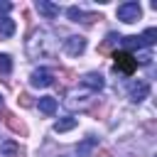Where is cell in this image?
I'll return each mask as SVG.
<instances>
[{
  "mask_svg": "<svg viewBox=\"0 0 157 157\" xmlns=\"http://www.w3.org/2000/svg\"><path fill=\"white\" fill-rule=\"evenodd\" d=\"M56 52V39L52 32L39 29L32 34V39H27V54L32 59H44V56H54Z\"/></svg>",
  "mask_w": 157,
  "mask_h": 157,
  "instance_id": "obj_1",
  "label": "cell"
},
{
  "mask_svg": "<svg viewBox=\"0 0 157 157\" xmlns=\"http://www.w3.org/2000/svg\"><path fill=\"white\" fill-rule=\"evenodd\" d=\"M140 15H142V7L137 2H123V5H118V20H123L128 25L130 22H137Z\"/></svg>",
  "mask_w": 157,
  "mask_h": 157,
  "instance_id": "obj_2",
  "label": "cell"
},
{
  "mask_svg": "<svg viewBox=\"0 0 157 157\" xmlns=\"http://www.w3.org/2000/svg\"><path fill=\"white\" fill-rule=\"evenodd\" d=\"M113 59H115V71L132 74V71L137 69V61H135V56H132L130 52H115Z\"/></svg>",
  "mask_w": 157,
  "mask_h": 157,
  "instance_id": "obj_3",
  "label": "cell"
},
{
  "mask_svg": "<svg viewBox=\"0 0 157 157\" xmlns=\"http://www.w3.org/2000/svg\"><path fill=\"white\" fill-rule=\"evenodd\" d=\"M29 83H32V86H37V88H47V86H52V83H54V74H52L49 69H37V71H32Z\"/></svg>",
  "mask_w": 157,
  "mask_h": 157,
  "instance_id": "obj_4",
  "label": "cell"
},
{
  "mask_svg": "<svg viewBox=\"0 0 157 157\" xmlns=\"http://www.w3.org/2000/svg\"><path fill=\"white\" fill-rule=\"evenodd\" d=\"M83 49H86V39L81 34H74V37H69L64 42V52L69 56H78V54H83Z\"/></svg>",
  "mask_w": 157,
  "mask_h": 157,
  "instance_id": "obj_5",
  "label": "cell"
},
{
  "mask_svg": "<svg viewBox=\"0 0 157 157\" xmlns=\"http://www.w3.org/2000/svg\"><path fill=\"white\" fill-rule=\"evenodd\" d=\"M147 96H150V83H147V81L137 78V81L130 83V98H132L135 103H140V101L147 98Z\"/></svg>",
  "mask_w": 157,
  "mask_h": 157,
  "instance_id": "obj_6",
  "label": "cell"
},
{
  "mask_svg": "<svg viewBox=\"0 0 157 157\" xmlns=\"http://www.w3.org/2000/svg\"><path fill=\"white\" fill-rule=\"evenodd\" d=\"M66 15H69V20H71V22H93V20H103L101 15L83 12L81 7H69V10H66Z\"/></svg>",
  "mask_w": 157,
  "mask_h": 157,
  "instance_id": "obj_7",
  "label": "cell"
},
{
  "mask_svg": "<svg viewBox=\"0 0 157 157\" xmlns=\"http://www.w3.org/2000/svg\"><path fill=\"white\" fill-rule=\"evenodd\" d=\"M37 12L39 15H44L47 20H54L56 15H59V5H54V2H47V0H37Z\"/></svg>",
  "mask_w": 157,
  "mask_h": 157,
  "instance_id": "obj_8",
  "label": "cell"
},
{
  "mask_svg": "<svg viewBox=\"0 0 157 157\" xmlns=\"http://www.w3.org/2000/svg\"><path fill=\"white\" fill-rule=\"evenodd\" d=\"M5 125H7L12 132H17V135H27V125H25L17 115H12V113H5Z\"/></svg>",
  "mask_w": 157,
  "mask_h": 157,
  "instance_id": "obj_9",
  "label": "cell"
},
{
  "mask_svg": "<svg viewBox=\"0 0 157 157\" xmlns=\"http://www.w3.org/2000/svg\"><path fill=\"white\" fill-rule=\"evenodd\" d=\"M81 83H83L86 88H91V91H101V88H103V76L96 74V71H91V74H86V76L81 78Z\"/></svg>",
  "mask_w": 157,
  "mask_h": 157,
  "instance_id": "obj_10",
  "label": "cell"
},
{
  "mask_svg": "<svg viewBox=\"0 0 157 157\" xmlns=\"http://www.w3.org/2000/svg\"><path fill=\"white\" fill-rule=\"evenodd\" d=\"M0 155L2 157H22V147L12 140H5V142H0Z\"/></svg>",
  "mask_w": 157,
  "mask_h": 157,
  "instance_id": "obj_11",
  "label": "cell"
},
{
  "mask_svg": "<svg viewBox=\"0 0 157 157\" xmlns=\"http://www.w3.org/2000/svg\"><path fill=\"white\" fill-rule=\"evenodd\" d=\"M39 110H42L44 115H54V113H56V98H52V96L39 98Z\"/></svg>",
  "mask_w": 157,
  "mask_h": 157,
  "instance_id": "obj_12",
  "label": "cell"
},
{
  "mask_svg": "<svg viewBox=\"0 0 157 157\" xmlns=\"http://www.w3.org/2000/svg\"><path fill=\"white\" fill-rule=\"evenodd\" d=\"M93 147H98V140H96V137H86V140L78 145L76 155H78V157H91V150H93Z\"/></svg>",
  "mask_w": 157,
  "mask_h": 157,
  "instance_id": "obj_13",
  "label": "cell"
},
{
  "mask_svg": "<svg viewBox=\"0 0 157 157\" xmlns=\"http://www.w3.org/2000/svg\"><path fill=\"white\" fill-rule=\"evenodd\" d=\"M76 125H78V120L69 115V118H64V120H56V123H54V132H66V130H71V128H76Z\"/></svg>",
  "mask_w": 157,
  "mask_h": 157,
  "instance_id": "obj_14",
  "label": "cell"
},
{
  "mask_svg": "<svg viewBox=\"0 0 157 157\" xmlns=\"http://www.w3.org/2000/svg\"><path fill=\"white\" fill-rule=\"evenodd\" d=\"M15 34V20L0 17V37H12Z\"/></svg>",
  "mask_w": 157,
  "mask_h": 157,
  "instance_id": "obj_15",
  "label": "cell"
},
{
  "mask_svg": "<svg viewBox=\"0 0 157 157\" xmlns=\"http://www.w3.org/2000/svg\"><path fill=\"white\" fill-rule=\"evenodd\" d=\"M140 42H142V47H150V44H155V42H157V29H155V27L145 29V32H142V37H140Z\"/></svg>",
  "mask_w": 157,
  "mask_h": 157,
  "instance_id": "obj_16",
  "label": "cell"
},
{
  "mask_svg": "<svg viewBox=\"0 0 157 157\" xmlns=\"http://www.w3.org/2000/svg\"><path fill=\"white\" fill-rule=\"evenodd\" d=\"M10 71H12V59H10V54H0V74L7 76Z\"/></svg>",
  "mask_w": 157,
  "mask_h": 157,
  "instance_id": "obj_17",
  "label": "cell"
},
{
  "mask_svg": "<svg viewBox=\"0 0 157 157\" xmlns=\"http://www.w3.org/2000/svg\"><path fill=\"white\" fill-rule=\"evenodd\" d=\"M118 39H120L118 34H108V39H105V42H103V44L98 47V52H101V54H108V52H110V47H113V44H115Z\"/></svg>",
  "mask_w": 157,
  "mask_h": 157,
  "instance_id": "obj_18",
  "label": "cell"
},
{
  "mask_svg": "<svg viewBox=\"0 0 157 157\" xmlns=\"http://www.w3.org/2000/svg\"><path fill=\"white\" fill-rule=\"evenodd\" d=\"M17 103H20L22 108H29V105H32V98H29L27 93H20V98H17Z\"/></svg>",
  "mask_w": 157,
  "mask_h": 157,
  "instance_id": "obj_19",
  "label": "cell"
},
{
  "mask_svg": "<svg viewBox=\"0 0 157 157\" xmlns=\"http://www.w3.org/2000/svg\"><path fill=\"white\" fill-rule=\"evenodd\" d=\"M10 7H12V5H10V2H0V12H7V10H10Z\"/></svg>",
  "mask_w": 157,
  "mask_h": 157,
  "instance_id": "obj_20",
  "label": "cell"
},
{
  "mask_svg": "<svg viewBox=\"0 0 157 157\" xmlns=\"http://www.w3.org/2000/svg\"><path fill=\"white\" fill-rule=\"evenodd\" d=\"M98 157H113V155H110L108 150H98Z\"/></svg>",
  "mask_w": 157,
  "mask_h": 157,
  "instance_id": "obj_21",
  "label": "cell"
},
{
  "mask_svg": "<svg viewBox=\"0 0 157 157\" xmlns=\"http://www.w3.org/2000/svg\"><path fill=\"white\" fill-rule=\"evenodd\" d=\"M0 108H2V96H0Z\"/></svg>",
  "mask_w": 157,
  "mask_h": 157,
  "instance_id": "obj_22",
  "label": "cell"
}]
</instances>
